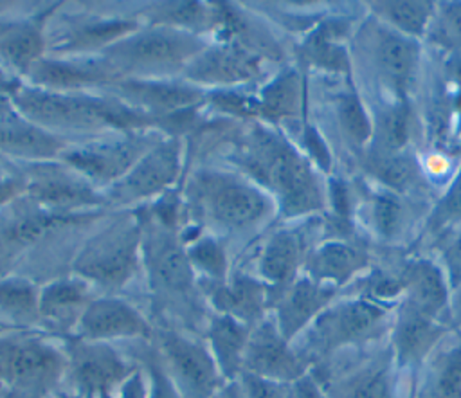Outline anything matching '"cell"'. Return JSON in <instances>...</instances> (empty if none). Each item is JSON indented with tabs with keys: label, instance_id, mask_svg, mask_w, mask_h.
I'll list each match as a JSON object with an SVG mask.
<instances>
[{
	"label": "cell",
	"instance_id": "6da1fadb",
	"mask_svg": "<svg viewBox=\"0 0 461 398\" xmlns=\"http://www.w3.org/2000/svg\"><path fill=\"white\" fill-rule=\"evenodd\" d=\"M234 160L276 200L281 216L297 218L324 209L326 194L310 160L274 130L250 126Z\"/></svg>",
	"mask_w": 461,
	"mask_h": 398
},
{
	"label": "cell",
	"instance_id": "7a4b0ae2",
	"mask_svg": "<svg viewBox=\"0 0 461 398\" xmlns=\"http://www.w3.org/2000/svg\"><path fill=\"white\" fill-rule=\"evenodd\" d=\"M14 110L29 122L54 133L137 131L158 121L133 110L117 97L20 86L11 92ZM61 137V135H59Z\"/></svg>",
	"mask_w": 461,
	"mask_h": 398
},
{
	"label": "cell",
	"instance_id": "3957f363",
	"mask_svg": "<svg viewBox=\"0 0 461 398\" xmlns=\"http://www.w3.org/2000/svg\"><path fill=\"white\" fill-rule=\"evenodd\" d=\"M394 308L360 295L335 299L294 342L312 364L326 362L344 349L367 346L389 333Z\"/></svg>",
	"mask_w": 461,
	"mask_h": 398
},
{
	"label": "cell",
	"instance_id": "277c9868",
	"mask_svg": "<svg viewBox=\"0 0 461 398\" xmlns=\"http://www.w3.org/2000/svg\"><path fill=\"white\" fill-rule=\"evenodd\" d=\"M205 47L203 40L194 32L169 25H151L137 27L106 47L101 58L121 79H157V76L176 70L184 72Z\"/></svg>",
	"mask_w": 461,
	"mask_h": 398
},
{
	"label": "cell",
	"instance_id": "5b68a950",
	"mask_svg": "<svg viewBox=\"0 0 461 398\" xmlns=\"http://www.w3.org/2000/svg\"><path fill=\"white\" fill-rule=\"evenodd\" d=\"M144 222L128 211L95 232L76 254L72 274L92 288L119 290L142 265Z\"/></svg>",
	"mask_w": 461,
	"mask_h": 398
},
{
	"label": "cell",
	"instance_id": "8992f818",
	"mask_svg": "<svg viewBox=\"0 0 461 398\" xmlns=\"http://www.w3.org/2000/svg\"><path fill=\"white\" fill-rule=\"evenodd\" d=\"M187 194L202 220L227 232L249 231L265 222L276 209V200L265 189L229 173H196Z\"/></svg>",
	"mask_w": 461,
	"mask_h": 398
},
{
	"label": "cell",
	"instance_id": "52a82bcc",
	"mask_svg": "<svg viewBox=\"0 0 461 398\" xmlns=\"http://www.w3.org/2000/svg\"><path fill=\"white\" fill-rule=\"evenodd\" d=\"M67 373V353L34 330L0 335V389L7 394H50Z\"/></svg>",
	"mask_w": 461,
	"mask_h": 398
},
{
	"label": "cell",
	"instance_id": "ba28073f",
	"mask_svg": "<svg viewBox=\"0 0 461 398\" xmlns=\"http://www.w3.org/2000/svg\"><path fill=\"white\" fill-rule=\"evenodd\" d=\"M142 267L148 276L149 292L157 301L173 310H200L198 304L203 301V294L187 258L185 243L182 238H176L173 225L160 220L153 225L144 223Z\"/></svg>",
	"mask_w": 461,
	"mask_h": 398
},
{
	"label": "cell",
	"instance_id": "9c48e42d",
	"mask_svg": "<svg viewBox=\"0 0 461 398\" xmlns=\"http://www.w3.org/2000/svg\"><path fill=\"white\" fill-rule=\"evenodd\" d=\"M67 353L65 380L70 398H101L113 394L137 369L113 344L68 337L63 344Z\"/></svg>",
	"mask_w": 461,
	"mask_h": 398
},
{
	"label": "cell",
	"instance_id": "30bf717a",
	"mask_svg": "<svg viewBox=\"0 0 461 398\" xmlns=\"http://www.w3.org/2000/svg\"><path fill=\"white\" fill-rule=\"evenodd\" d=\"M160 360L182 398H212L223 376L207 348L175 328H157L151 335Z\"/></svg>",
	"mask_w": 461,
	"mask_h": 398
},
{
	"label": "cell",
	"instance_id": "8fae6325",
	"mask_svg": "<svg viewBox=\"0 0 461 398\" xmlns=\"http://www.w3.org/2000/svg\"><path fill=\"white\" fill-rule=\"evenodd\" d=\"M160 140L162 137L153 131H124L121 137L95 139L76 148H67L61 160L92 185L97 189L103 187L104 191L122 178Z\"/></svg>",
	"mask_w": 461,
	"mask_h": 398
},
{
	"label": "cell",
	"instance_id": "7c38bea8",
	"mask_svg": "<svg viewBox=\"0 0 461 398\" xmlns=\"http://www.w3.org/2000/svg\"><path fill=\"white\" fill-rule=\"evenodd\" d=\"M23 178L29 202L52 213L77 214L106 204L104 194L67 164H32Z\"/></svg>",
	"mask_w": 461,
	"mask_h": 398
},
{
	"label": "cell",
	"instance_id": "4fadbf2b",
	"mask_svg": "<svg viewBox=\"0 0 461 398\" xmlns=\"http://www.w3.org/2000/svg\"><path fill=\"white\" fill-rule=\"evenodd\" d=\"M367 59L378 79L396 95L407 99L420 68V43L373 18L364 27Z\"/></svg>",
	"mask_w": 461,
	"mask_h": 398
},
{
	"label": "cell",
	"instance_id": "5bb4252c",
	"mask_svg": "<svg viewBox=\"0 0 461 398\" xmlns=\"http://www.w3.org/2000/svg\"><path fill=\"white\" fill-rule=\"evenodd\" d=\"M312 375L321 384L326 398H398V376L389 346L366 355L346 369H331L317 364Z\"/></svg>",
	"mask_w": 461,
	"mask_h": 398
},
{
	"label": "cell",
	"instance_id": "9a60e30c",
	"mask_svg": "<svg viewBox=\"0 0 461 398\" xmlns=\"http://www.w3.org/2000/svg\"><path fill=\"white\" fill-rule=\"evenodd\" d=\"M182 146L176 137L162 139L115 184L103 191L108 205H133L164 193L178 176Z\"/></svg>",
	"mask_w": 461,
	"mask_h": 398
},
{
	"label": "cell",
	"instance_id": "2e32d148",
	"mask_svg": "<svg viewBox=\"0 0 461 398\" xmlns=\"http://www.w3.org/2000/svg\"><path fill=\"white\" fill-rule=\"evenodd\" d=\"M452 328L414 306L400 301L389 328V349L400 373H418L432 351L450 335Z\"/></svg>",
	"mask_w": 461,
	"mask_h": 398
},
{
	"label": "cell",
	"instance_id": "e0dca14e",
	"mask_svg": "<svg viewBox=\"0 0 461 398\" xmlns=\"http://www.w3.org/2000/svg\"><path fill=\"white\" fill-rule=\"evenodd\" d=\"M310 369L312 364L281 335L272 313L252 326L243 355V371L288 384Z\"/></svg>",
	"mask_w": 461,
	"mask_h": 398
},
{
	"label": "cell",
	"instance_id": "ac0fdd59",
	"mask_svg": "<svg viewBox=\"0 0 461 398\" xmlns=\"http://www.w3.org/2000/svg\"><path fill=\"white\" fill-rule=\"evenodd\" d=\"M151 335L153 328L133 304L113 295H103L90 301L72 337L112 344L115 340H146Z\"/></svg>",
	"mask_w": 461,
	"mask_h": 398
},
{
	"label": "cell",
	"instance_id": "d6986e66",
	"mask_svg": "<svg viewBox=\"0 0 461 398\" xmlns=\"http://www.w3.org/2000/svg\"><path fill=\"white\" fill-rule=\"evenodd\" d=\"M113 97L126 103L133 110L155 119H169L180 112L198 106L205 95L191 85H180L160 79H119L108 85Z\"/></svg>",
	"mask_w": 461,
	"mask_h": 398
},
{
	"label": "cell",
	"instance_id": "ffe728a7",
	"mask_svg": "<svg viewBox=\"0 0 461 398\" xmlns=\"http://www.w3.org/2000/svg\"><path fill=\"white\" fill-rule=\"evenodd\" d=\"M335 286L313 281L301 274L286 290H283L270 306L277 330L288 342L295 339L337 299Z\"/></svg>",
	"mask_w": 461,
	"mask_h": 398
},
{
	"label": "cell",
	"instance_id": "44dd1931",
	"mask_svg": "<svg viewBox=\"0 0 461 398\" xmlns=\"http://www.w3.org/2000/svg\"><path fill=\"white\" fill-rule=\"evenodd\" d=\"M211 312L230 315L249 326L261 322L270 312V290L254 276L232 274L223 281L200 283Z\"/></svg>",
	"mask_w": 461,
	"mask_h": 398
},
{
	"label": "cell",
	"instance_id": "7402d4cb",
	"mask_svg": "<svg viewBox=\"0 0 461 398\" xmlns=\"http://www.w3.org/2000/svg\"><path fill=\"white\" fill-rule=\"evenodd\" d=\"M182 74L187 81L202 85H240L256 81L261 76V56L240 45L220 41L194 56Z\"/></svg>",
	"mask_w": 461,
	"mask_h": 398
},
{
	"label": "cell",
	"instance_id": "603a6c76",
	"mask_svg": "<svg viewBox=\"0 0 461 398\" xmlns=\"http://www.w3.org/2000/svg\"><path fill=\"white\" fill-rule=\"evenodd\" d=\"M369 265L371 256L364 247L344 240H326L306 254L303 274L340 290L369 270Z\"/></svg>",
	"mask_w": 461,
	"mask_h": 398
},
{
	"label": "cell",
	"instance_id": "cb8c5ba5",
	"mask_svg": "<svg viewBox=\"0 0 461 398\" xmlns=\"http://www.w3.org/2000/svg\"><path fill=\"white\" fill-rule=\"evenodd\" d=\"M306 254L304 238L294 229H281L265 241L258 258V277L270 290V306L303 274Z\"/></svg>",
	"mask_w": 461,
	"mask_h": 398
},
{
	"label": "cell",
	"instance_id": "d4e9b609",
	"mask_svg": "<svg viewBox=\"0 0 461 398\" xmlns=\"http://www.w3.org/2000/svg\"><path fill=\"white\" fill-rule=\"evenodd\" d=\"M92 299V286L83 279L76 276L54 279L40 288L38 324L45 326L49 331L74 335Z\"/></svg>",
	"mask_w": 461,
	"mask_h": 398
},
{
	"label": "cell",
	"instance_id": "484cf974",
	"mask_svg": "<svg viewBox=\"0 0 461 398\" xmlns=\"http://www.w3.org/2000/svg\"><path fill=\"white\" fill-rule=\"evenodd\" d=\"M400 277L403 283L402 301L448 324L452 288L439 263L427 258L411 259L402 267Z\"/></svg>",
	"mask_w": 461,
	"mask_h": 398
},
{
	"label": "cell",
	"instance_id": "4316f807",
	"mask_svg": "<svg viewBox=\"0 0 461 398\" xmlns=\"http://www.w3.org/2000/svg\"><path fill=\"white\" fill-rule=\"evenodd\" d=\"M38 88L56 92H76L90 85H112L121 77L99 56L92 59H65L41 58L25 74Z\"/></svg>",
	"mask_w": 461,
	"mask_h": 398
},
{
	"label": "cell",
	"instance_id": "83f0119b",
	"mask_svg": "<svg viewBox=\"0 0 461 398\" xmlns=\"http://www.w3.org/2000/svg\"><path fill=\"white\" fill-rule=\"evenodd\" d=\"M67 149V142L29 121H25L16 110L7 113L0 112V153L47 162L61 158Z\"/></svg>",
	"mask_w": 461,
	"mask_h": 398
},
{
	"label": "cell",
	"instance_id": "f1b7e54d",
	"mask_svg": "<svg viewBox=\"0 0 461 398\" xmlns=\"http://www.w3.org/2000/svg\"><path fill=\"white\" fill-rule=\"evenodd\" d=\"M252 326L225 315L211 312L205 321V344L223 376L236 380L243 371V355Z\"/></svg>",
	"mask_w": 461,
	"mask_h": 398
},
{
	"label": "cell",
	"instance_id": "f546056e",
	"mask_svg": "<svg viewBox=\"0 0 461 398\" xmlns=\"http://www.w3.org/2000/svg\"><path fill=\"white\" fill-rule=\"evenodd\" d=\"M412 398H461V335L445 339L420 367Z\"/></svg>",
	"mask_w": 461,
	"mask_h": 398
},
{
	"label": "cell",
	"instance_id": "4dcf8cb0",
	"mask_svg": "<svg viewBox=\"0 0 461 398\" xmlns=\"http://www.w3.org/2000/svg\"><path fill=\"white\" fill-rule=\"evenodd\" d=\"M43 20L0 25V59L9 67L27 74V70L43 58Z\"/></svg>",
	"mask_w": 461,
	"mask_h": 398
},
{
	"label": "cell",
	"instance_id": "1f68e13d",
	"mask_svg": "<svg viewBox=\"0 0 461 398\" xmlns=\"http://www.w3.org/2000/svg\"><path fill=\"white\" fill-rule=\"evenodd\" d=\"M369 5L373 18L414 40L429 34L438 7L436 2L425 0H382Z\"/></svg>",
	"mask_w": 461,
	"mask_h": 398
},
{
	"label": "cell",
	"instance_id": "d6a6232c",
	"mask_svg": "<svg viewBox=\"0 0 461 398\" xmlns=\"http://www.w3.org/2000/svg\"><path fill=\"white\" fill-rule=\"evenodd\" d=\"M38 297L40 288L23 277L0 279V322L32 330L38 324Z\"/></svg>",
	"mask_w": 461,
	"mask_h": 398
},
{
	"label": "cell",
	"instance_id": "836d02e7",
	"mask_svg": "<svg viewBox=\"0 0 461 398\" xmlns=\"http://www.w3.org/2000/svg\"><path fill=\"white\" fill-rule=\"evenodd\" d=\"M301 77L295 70L288 68L263 88L261 97L258 99V117L270 122L292 117L301 108Z\"/></svg>",
	"mask_w": 461,
	"mask_h": 398
},
{
	"label": "cell",
	"instance_id": "e575fe53",
	"mask_svg": "<svg viewBox=\"0 0 461 398\" xmlns=\"http://www.w3.org/2000/svg\"><path fill=\"white\" fill-rule=\"evenodd\" d=\"M414 130V113L409 104V99H398L394 104L387 106L385 112L375 122L373 140L378 153L375 155H391L405 151Z\"/></svg>",
	"mask_w": 461,
	"mask_h": 398
},
{
	"label": "cell",
	"instance_id": "d590c367",
	"mask_svg": "<svg viewBox=\"0 0 461 398\" xmlns=\"http://www.w3.org/2000/svg\"><path fill=\"white\" fill-rule=\"evenodd\" d=\"M366 169L378 184L394 194L409 193L418 185L421 176L418 160L407 151L371 155V158L366 162Z\"/></svg>",
	"mask_w": 461,
	"mask_h": 398
},
{
	"label": "cell",
	"instance_id": "8d00e7d4",
	"mask_svg": "<svg viewBox=\"0 0 461 398\" xmlns=\"http://www.w3.org/2000/svg\"><path fill=\"white\" fill-rule=\"evenodd\" d=\"M339 23L326 22L322 23L312 36L306 38L303 45V54L306 59L317 67L328 70L348 72V52L342 45H339Z\"/></svg>",
	"mask_w": 461,
	"mask_h": 398
},
{
	"label": "cell",
	"instance_id": "74e56055",
	"mask_svg": "<svg viewBox=\"0 0 461 398\" xmlns=\"http://www.w3.org/2000/svg\"><path fill=\"white\" fill-rule=\"evenodd\" d=\"M337 115L349 144H353L355 148H364L373 142L375 124L355 88H349L339 97Z\"/></svg>",
	"mask_w": 461,
	"mask_h": 398
},
{
	"label": "cell",
	"instance_id": "f35d334b",
	"mask_svg": "<svg viewBox=\"0 0 461 398\" xmlns=\"http://www.w3.org/2000/svg\"><path fill=\"white\" fill-rule=\"evenodd\" d=\"M187 249V258L196 274L205 277V283L223 281L229 276L227 268V252L223 245L212 236H200L194 238Z\"/></svg>",
	"mask_w": 461,
	"mask_h": 398
},
{
	"label": "cell",
	"instance_id": "ab89813d",
	"mask_svg": "<svg viewBox=\"0 0 461 398\" xmlns=\"http://www.w3.org/2000/svg\"><path fill=\"white\" fill-rule=\"evenodd\" d=\"M403 205L398 194L385 191L373 194L369 202V223L380 240H393L403 227Z\"/></svg>",
	"mask_w": 461,
	"mask_h": 398
},
{
	"label": "cell",
	"instance_id": "60d3db41",
	"mask_svg": "<svg viewBox=\"0 0 461 398\" xmlns=\"http://www.w3.org/2000/svg\"><path fill=\"white\" fill-rule=\"evenodd\" d=\"M438 5L429 36L434 43L461 58V2H441Z\"/></svg>",
	"mask_w": 461,
	"mask_h": 398
},
{
	"label": "cell",
	"instance_id": "b9f144b4",
	"mask_svg": "<svg viewBox=\"0 0 461 398\" xmlns=\"http://www.w3.org/2000/svg\"><path fill=\"white\" fill-rule=\"evenodd\" d=\"M461 222V171L456 180L450 184L447 193L438 200L436 207L430 213V218L425 223V232L439 234L447 227H452Z\"/></svg>",
	"mask_w": 461,
	"mask_h": 398
},
{
	"label": "cell",
	"instance_id": "7bdbcfd3",
	"mask_svg": "<svg viewBox=\"0 0 461 398\" xmlns=\"http://www.w3.org/2000/svg\"><path fill=\"white\" fill-rule=\"evenodd\" d=\"M144 376H146V394L148 398H182L178 389L175 387L173 380L169 378L158 351L153 349L149 351L144 366H142Z\"/></svg>",
	"mask_w": 461,
	"mask_h": 398
},
{
	"label": "cell",
	"instance_id": "ee69618b",
	"mask_svg": "<svg viewBox=\"0 0 461 398\" xmlns=\"http://www.w3.org/2000/svg\"><path fill=\"white\" fill-rule=\"evenodd\" d=\"M245 398H285L286 384L276 382L249 371H241L236 378Z\"/></svg>",
	"mask_w": 461,
	"mask_h": 398
},
{
	"label": "cell",
	"instance_id": "f6af8a7d",
	"mask_svg": "<svg viewBox=\"0 0 461 398\" xmlns=\"http://www.w3.org/2000/svg\"><path fill=\"white\" fill-rule=\"evenodd\" d=\"M439 256V265L448 279V285L452 290H456L461 285V232L443 240Z\"/></svg>",
	"mask_w": 461,
	"mask_h": 398
},
{
	"label": "cell",
	"instance_id": "bcb514c9",
	"mask_svg": "<svg viewBox=\"0 0 461 398\" xmlns=\"http://www.w3.org/2000/svg\"><path fill=\"white\" fill-rule=\"evenodd\" d=\"M285 398H326L321 384L317 378L308 371L306 375L299 376L294 382L286 384V396Z\"/></svg>",
	"mask_w": 461,
	"mask_h": 398
},
{
	"label": "cell",
	"instance_id": "7dc6e473",
	"mask_svg": "<svg viewBox=\"0 0 461 398\" xmlns=\"http://www.w3.org/2000/svg\"><path fill=\"white\" fill-rule=\"evenodd\" d=\"M113 398H148V394H146V376H144L142 367L137 366V369L113 393Z\"/></svg>",
	"mask_w": 461,
	"mask_h": 398
},
{
	"label": "cell",
	"instance_id": "c3c4849f",
	"mask_svg": "<svg viewBox=\"0 0 461 398\" xmlns=\"http://www.w3.org/2000/svg\"><path fill=\"white\" fill-rule=\"evenodd\" d=\"M25 193V178L23 173L18 176H0V205L9 204Z\"/></svg>",
	"mask_w": 461,
	"mask_h": 398
},
{
	"label": "cell",
	"instance_id": "681fc988",
	"mask_svg": "<svg viewBox=\"0 0 461 398\" xmlns=\"http://www.w3.org/2000/svg\"><path fill=\"white\" fill-rule=\"evenodd\" d=\"M448 326L456 331H461V285L456 290H452V295H450Z\"/></svg>",
	"mask_w": 461,
	"mask_h": 398
},
{
	"label": "cell",
	"instance_id": "f907efd6",
	"mask_svg": "<svg viewBox=\"0 0 461 398\" xmlns=\"http://www.w3.org/2000/svg\"><path fill=\"white\" fill-rule=\"evenodd\" d=\"M212 398H245L238 380H227L223 382V385L212 394Z\"/></svg>",
	"mask_w": 461,
	"mask_h": 398
},
{
	"label": "cell",
	"instance_id": "816d5d0a",
	"mask_svg": "<svg viewBox=\"0 0 461 398\" xmlns=\"http://www.w3.org/2000/svg\"><path fill=\"white\" fill-rule=\"evenodd\" d=\"M0 398H47V396H40V394H7V396H0Z\"/></svg>",
	"mask_w": 461,
	"mask_h": 398
},
{
	"label": "cell",
	"instance_id": "f5cc1de1",
	"mask_svg": "<svg viewBox=\"0 0 461 398\" xmlns=\"http://www.w3.org/2000/svg\"><path fill=\"white\" fill-rule=\"evenodd\" d=\"M9 330H13L11 326H7V324H4V322H0V335L2 333H5V331H9Z\"/></svg>",
	"mask_w": 461,
	"mask_h": 398
},
{
	"label": "cell",
	"instance_id": "db71d44e",
	"mask_svg": "<svg viewBox=\"0 0 461 398\" xmlns=\"http://www.w3.org/2000/svg\"><path fill=\"white\" fill-rule=\"evenodd\" d=\"M56 398H70V396H68V394H58Z\"/></svg>",
	"mask_w": 461,
	"mask_h": 398
},
{
	"label": "cell",
	"instance_id": "11a10c76",
	"mask_svg": "<svg viewBox=\"0 0 461 398\" xmlns=\"http://www.w3.org/2000/svg\"><path fill=\"white\" fill-rule=\"evenodd\" d=\"M101 398H113V394H110V396H101Z\"/></svg>",
	"mask_w": 461,
	"mask_h": 398
}]
</instances>
